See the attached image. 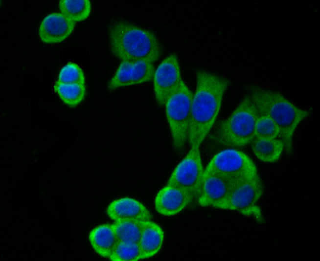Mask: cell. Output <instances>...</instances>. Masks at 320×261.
I'll return each mask as SVG.
<instances>
[{
	"label": "cell",
	"instance_id": "obj_17",
	"mask_svg": "<svg viewBox=\"0 0 320 261\" xmlns=\"http://www.w3.org/2000/svg\"><path fill=\"white\" fill-rule=\"evenodd\" d=\"M251 148L258 159L264 162L273 163L280 158L284 145L281 139L257 138L253 141Z\"/></svg>",
	"mask_w": 320,
	"mask_h": 261
},
{
	"label": "cell",
	"instance_id": "obj_21",
	"mask_svg": "<svg viewBox=\"0 0 320 261\" xmlns=\"http://www.w3.org/2000/svg\"><path fill=\"white\" fill-rule=\"evenodd\" d=\"M112 261H137L142 259L138 243L117 241L109 257Z\"/></svg>",
	"mask_w": 320,
	"mask_h": 261
},
{
	"label": "cell",
	"instance_id": "obj_19",
	"mask_svg": "<svg viewBox=\"0 0 320 261\" xmlns=\"http://www.w3.org/2000/svg\"><path fill=\"white\" fill-rule=\"evenodd\" d=\"M58 7L61 13L75 23L86 20L91 12L90 0H61Z\"/></svg>",
	"mask_w": 320,
	"mask_h": 261
},
{
	"label": "cell",
	"instance_id": "obj_15",
	"mask_svg": "<svg viewBox=\"0 0 320 261\" xmlns=\"http://www.w3.org/2000/svg\"><path fill=\"white\" fill-rule=\"evenodd\" d=\"M164 238V232L159 224L151 220L144 221L138 242L142 259H148L156 255L162 246Z\"/></svg>",
	"mask_w": 320,
	"mask_h": 261
},
{
	"label": "cell",
	"instance_id": "obj_4",
	"mask_svg": "<svg viewBox=\"0 0 320 261\" xmlns=\"http://www.w3.org/2000/svg\"><path fill=\"white\" fill-rule=\"evenodd\" d=\"M259 115L251 98L247 96L229 117L219 123L212 138L224 146L246 145L255 137V125Z\"/></svg>",
	"mask_w": 320,
	"mask_h": 261
},
{
	"label": "cell",
	"instance_id": "obj_5",
	"mask_svg": "<svg viewBox=\"0 0 320 261\" xmlns=\"http://www.w3.org/2000/svg\"><path fill=\"white\" fill-rule=\"evenodd\" d=\"M192 96V92L182 80L164 104L173 145L178 151L183 150L188 140Z\"/></svg>",
	"mask_w": 320,
	"mask_h": 261
},
{
	"label": "cell",
	"instance_id": "obj_11",
	"mask_svg": "<svg viewBox=\"0 0 320 261\" xmlns=\"http://www.w3.org/2000/svg\"><path fill=\"white\" fill-rule=\"evenodd\" d=\"M237 182L216 174H204L197 196L199 204L203 207L211 206L221 209Z\"/></svg>",
	"mask_w": 320,
	"mask_h": 261
},
{
	"label": "cell",
	"instance_id": "obj_22",
	"mask_svg": "<svg viewBox=\"0 0 320 261\" xmlns=\"http://www.w3.org/2000/svg\"><path fill=\"white\" fill-rule=\"evenodd\" d=\"M56 82L64 84H85L86 78L83 70L77 63L69 62L60 70Z\"/></svg>",
	"mask_w": 320,
	"mask_h": 261
},
{
	"label": "cell",
	"instance_id": "obj_20",
	"mask_svg": "<svg viewBox=\"0 0 320 261\" xmlns=\"http://www.w3.org/2000/svg\"><path fill=\"white\" fill-rule=\"evenodd\" d=\"M143 223L144 221L135 219H124L114 221L112 224L118 241L138 243Z\"/></svg>",
	"mask_w": 320,
	"mask_h": 261
},
{
	"label": "cell",
	"instance_id": "obj_10",
	"mask_svg": "<svg viewBox=\"0 0 320 261\" xmlns=\"http://www.w3.org/2000/svg\"><path fill=\"white\" fill-rule=\"evenodd\" d=\"M153 63L146 60H121L108 84L110 90L145 83L152 80Z\"/></svg>",
	"mask_w": 320,
	"mask_h": 261
},
{
	"label": "cell",
	"instance_id": "obj_9",
	"mask_svg": "<svg viewBox=\"0 0 320 261\" xmlns=\"http://www.w3.org/2000/svg\"><path fill=\"white\" fill-rule=\"evenodd\" d=\"M182 80L177 56L171 54L154 70L152 81L155 97L158 105L164 106L167 98L177 88Z\"/></svg>",
	"mask_w": 320,
	"mask_h": 261
},
{
	"label": "cell",
	"instance_id": "obj_23",
	"mask_svg": "<svg viewBox=\"0 0 320 261\" xmlns=\"http://www.w3.org/2000/svg\"><path fill=\"white\" fill-rule=\"evenodd\" d=\"M279 129L276 124L269 117L260 114L255 128V135L258 139H274L279 136Z\"/></svg>",
	"mask_w": 320,
	"mask_h": 261
},
{
	"label": "cell",
	"instance_id": "obj_14",
	"mask_svg": "<svg viewBox=\"0 0 320 261\" xmlns=\"http://www.w3.org/2000/svg\"><path fill=\"white\" fill-rule=\"evenodd\" d=\"M106 213L114 221L124 219L151 220L152 216L148 209L138 200L129 197L115 199L108 205Z\"/></svg>",
	"mask_w": 320,
	"mask_h": 261
},
{
	"label": "cell",
	"instance_id": "obj_13",
	"mask_svg": "<svg viewBox=\"0 0 320 261\" xmlns=\"http://www.w3.org/2000/svg\"><path fill=\"white\" fill-rule=\"evenodd\" d=\"M75 27V22L60 12H53L46 16L41 21L38 35L45 44L60 43L72 33Z\"/></svg>",
	"mask_w": 320,
	"mask_h": 261
},
{
	"label": "cell",
	"instance_id": "obj_7",
	"mask_svg": "<svg viewBox=\"0 0 320 261\" xmlns=\"http://www.w3.org/2000/svg\"><path fill=\"white\" fill-rule=\"evenodd\" d=\"M216 174L235 181L251 177L258 174L252 160L239 150L228 148L216 153L210 159L204 174Z\"/></svg>",
	"mask_w": 320,
	"mask_h": 261
},
{
	"label": "cell",
	"instance_id": "obj_2",
	"mask_svg": "<svg viewBox=\"0 0 320 261\" xmlns=\"http://www.w3.org/2000/svg\"><path fill=\"white\" fill-rule=\"evenodd\" d=\"M249 96L260 114L269 117L276 124L284 149L291 153L295 130L310 115V111L297 107L278 92L257 87L251 88Z\"/></svg>",
	"mask_w": 320,
	"mask_h": 261
},
{
	"label": "cell",
	"instance_id": "obj_18",
	"mask_svg": "<svg viewBox=\"0 0 320 261\" xmlns=\"http://www.w3.org/2000/svg\"><path fill=\"white\" fill-rule=\"evenodd\" d=\"M54 92L67 106L75 108L85 99L86 87L82 84H64L55 82L53 86Z\"/></svg>",
	"mask_w": 320,
	"mask_h": 261
},
{
	"label": "cell",
	"instance_id": "obj_16",
	"mask_svg": "<svg viewBox=\"0 0 320 261\" xmlns=\"http://www.w3.org/2000/svg\"><path fill=\"white\" fill-rule=\"evenodd\" d=\"M89 240L95 252L99 256L109 258L118 240L112 224H103L92 229Z\"/></svg>",
	"mask_w": 320,
	"mask_h": 261
},
{
	"label": "cell",
	"instance_id": "obj_12",
	"mask_svg": "<svg viewBox=\"0 0 320 261\" xmlns=\"http://www.w3.org/2000/svg\"><path fill=\"white\" fill-rule=\"evenodd\" d=\"M194 198L187 190L166 184L156 196L155 208L161 215L174 216L182 211Z\"/></svg>",
	"mask_w": 320,
	"mask_h": 261
},
{
	"label": "cell",
	"instance_id": "obj_1",
	"mask_svg": "<svg viewBox=\"0 0 320 261\" xmlns=\"http://www.w3.org/2000/svg\"><path fill=\"white\" fill-rule=\"evenodd\" d=\"M228 80L212 73L199 70L193 93L188 141L200 146L212 128L220 112Z\"/></svg>",
	"mask_w": 320,
	"mask_h": 261
},
{
	"label": "cell",
	"instance_id": "obj_3",
	"mask_svg": "<svg viewBox=\"0 0 320 261\" xmlns=\"http://www.w3.org/2000/svg\"><path fill=\"white\" fill-rule=\"evenodd\" d=\"M113 54L121 60L154 63L161 54L160 44L152 32L125 21L114 22L109 30Z\"/></svg>",
	"mask_w": 320,
	"mask_h": 261
},
{
	"label": "cell",
	"instance_id": "obj_6",
	"mask_svg": "<svg viewBox=\"0 0 320 261\" xmlns=\"http://www.w3.org/2000/svg\"><path fill=\"white\" fill-rule=\"evenodd\" d=\"M264 187L258 174L236 182L221 209L235 211L245 216H252L262 220L257 203L262 196Z\"/></svg>",
	"mask_w": 320,
	"mask_h": 261
},
{
	"label": "cell",
	"instance_id": "obj_8",
	"mask_svg": "<svg viewBox=\"0 0 320 261\" xmlns=\"http://www.w3.org/2000/svg\"><path fill=\"white\" fill-rule=\"evenodd\" d=\"M204 173L200 146H191L173 170L166 184L184 189L197 197Z\"/></svg>",
	"mask_w": 320,
	"mask_h": 261
}]
</instances>
